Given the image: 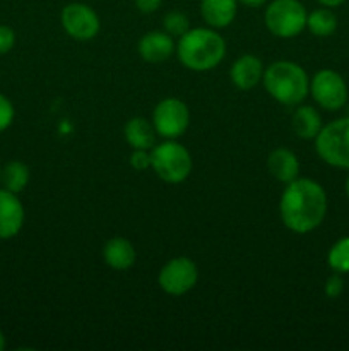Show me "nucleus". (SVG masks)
<instances>
[{
    "instance_id": "nucleus-13",
    "label": "nucleus",
    "mask_w": 349,
    "mask_h": 351,
    "mask_svg": "<svg viewBox=\"0 0 349 351\" xmlns=\"http://www.w3.org/2000/svg\"><path fill=\"white\" fill-rule=\"evenodd\" d=\"M263 65L262 60L255 55H242L233 62L231 69H229V77L231 82L242 91H250L255 88L263 77Z\"/></svg>"
},
{
    "instance_id": "nucleus-25",
    "label": "nucleus",
    "mask_w": 349,
    "mask_h": 351,
    "mask_svg": "<svg viewBox=\"0 0 349 351\" xmlns=\"http://www.w3.org/2000/svg\"><path fill=\"white\" fill-rule=\"evenodd\" d=\"M129 163L133 170L144 171L151 168V151L147 149H132L129 158Z\"/></svg>"
},
{
    "instance_id": "nucleus-29",
    "label": "nucleus",
    "mask_w": 349,
    "mask_h": 351,
    "mask_svg": "<svg viewBox=\"0 0 349 351\" xmlns=\"http://www.w3.org/2000/svg\"><path fill=\"white\" fill-rule=\"evenodd\" d=\"M317 2L320 3V5L328 7V9H334V7L342 5V3H344L346 0H317Z\"/></svg>"
},
{
    "instance_id": "nucleus-9",
    "label": "nucleus",
    "mask_w": 349,
    "mask_h": 351,
    "mask_svg": "<svg viewBox=\"0 0 349 351\" xmlns=\"http://www.w3.org/2000/svg\"><path fill=\"white\" fill-rule=\"evenodd\" d=\"M198 269L197 264L188 257H174L168 261L159 271L157 283L164 293L171 297H181L188 293L197 285Z\"/></svg>"
},
{
    "instance_id": "nucleus-18",
    "label": "nucleus",
    "mask_w": 349,
    "mask_h": 351,
    "mask_svg": "<svg viewBox=\"0 0 349 351\" xmlns=\"http://www.w3.org/2000/svg\"><path fill=\"white\" fill-rule=\"evenodd\" d=\"M291 125H293L294 134H296L298 137L307 141H315V137L318 136V132L322 130L324 123H322L320 113H318L313 106L301 105L298 106L296 112L293 113Z\"/></svg>"
},
{
    "instance_id": "nucleus-23",
    "label": "nucleus",
    "mask_w": 349,
    "mask_h": 351,
    "mask_svg": "<svg viewBox=\"0 0 349 351\" xmlns=\"http://www.w3.org/2000/svg\"><path fill=\"white\" fill-rule=\"evenodd\" d=\"M16 117V110H14L12 101L7 96L0 95V132L9 129Z\"/></svg>"
},
{
    "instance_id": "nucleus-27",
    "label": "nucleus",
    "mask_w": 349,
    "mask_h": 351,
    "mask_svg": "<svg viewBox=\"0 0 349 351\" xmlns=\"http://www.w3.org/2000/svg\"><path fill=\"white\" fill-rule=\"evenodd\" d=\"M163 0H135V7L142 14H153L161 7Z\"/></svg>"
},
{
    "instance_id": "nucleus-4",
    "label": "nucleus",
    "mask_w": 349,
    "mask_h": 351,
    "mask_svg": "<svg viewBox=\"0 0 349 351\" xmlns=\"http://www.w3.org/2000/svg\"><path fill=\"white\" fill-rule=\"evenodd\" d=\"M151 168L166 184H181L192 173V154L177 139H166L151 149Z\"/></svg>"
},
{
    "instance_id": "nucleus-11",
    "label": "nucleus",
    "mask_w": 349,
    "mask_h": 351,
    "mask_svg": "<svg viewBox=\"0 0 349 351\" xmlns=\"http://www.w3.org/2000/svg\"><path fill=\"white\" fill-rule=\"evenodd\" d=\"M24 206L17 194L0 189V240H9L23 230Z\"/></svg>"
},
{
    "instance_id": "nucleus-19",
    "label": "nucleus",
    "mask_w": 349,
    "mask_h": 351,
    "mask_svg": "<svg viewBox=\"0 0 349 351\" xmlns=\"http://www.w3.org/2000/svg\"><path fill=\"white\" fill-rule=\"evenodd\" d=\"M0 184H2L3 189L19 195L29 184V168H27V165L17 160L3 165Z\"/></svg>"
},
{
    "instance_id": "nucleus-12",
    "label": "nucleus",
    "mask_w": 349,
    "mask_h": 351,
    "mask_svg": "<svg viewBox=\"0 0 349 351\" xmlns=\"http://www.w3.org/2000/svg\"><path fill=\"white\" fill-rule=\"evenodd\" d=\"M137 50L142 60L149 64H161L174 53V38L166 31H149L139 40Z\"/></svg>"
},
{
    "instance_id": "nucleus-7",
    "label": "nucleus",
    "mask_w": 349,
    "mask_h": 351,
    "mask_svg": "<svg viewBox=\"0 0 349 351\" xmlns=\"http://www.w3.org/2000/svg\"><path fill=\"white\" fill-rule=\"evenodd\" d=\"M310 95L327 112H337L348 103V84L339 72L322 69L310 79Z\"/></svg>"
},
{
    "instance_id": "nucleus-5",
    "label": "nucleus",
    "mask_w": 349,
    "mask_h": 351,
    "mask_svg": "<svg viewBox=\"0 0 349 351\" xmlns=\"http://www.w3.org/2000/svg\"><path fill=\"white\" fill-rule=\"evenodd\" d=\"M315 151L324 163L349 170V117L322 127L315 137Z\"/></svg>"
},
{
    "instance_id": "nucleus-8",
    "label": "nucleus",
    "mask_w": 349,
    "mask_h": 351,
    "mask_svg": "<svg viewBox=\"0 0 349 351\" xmlns=\"http://www.w3.org/2000/svg\"><path fill=\"white\" fill-rule=\"evenodd\" d=\"M153 125L164 139H178L190 125V110L178 98H164L153 112Z\"/></svg>"
},
{
    "instance_id": "nucleus-20",
    "label": "nucleus",
    "mask_w": 349,
    "mask_h": 351,
    "mask_svg": "<svg viewBox=\"0 0 349 351\" xmlns=\"http://www.w3.org/2000/svg\"><path fill=\"white\" fill-rule=\"evenodd\" d=\"M307 29L313 36L327 38L332 36L337 29V17L328 7L322 5V9H315L308 12L307 17Z\"/></svg>"
},
{
    "instance_id": "nucleus-28",
    "label": "nucleus",
    "mask_w": 349,
    "mask_h": 351,
    "mask_svg": "<svg viewBox=\"0 0 349 351\" xmlns=\"http://www.w3.org/2000/svg\"><path fill=\"white\" fill-rule=\"evenodd\" d=\"M267 2H269V0H238V3H243V5H246V7H252V9L266 5Z\"/></svg>"
},
{
    "instance_id": "nucleus-22",
    "label": "nucleus",
    "mask_w": 349,
    "mask_h": 351,
    "mask_svg": "<svg viewBox=\"0 0 349 351\" xmlns=\"http://www.w3.org/2000/svg\"><path fill=\"white\" fill-rule=\"evenodd\" d=\"M163 26L164 31H166L170 36L180 38L190 29V19H188L187 14H183L181 10H170V12L164 16Z\"/></svg>"
},
{
    "instance_id": "nucleus-26",
    "label": "nucleus",
    "mask_w": 349,
    "mask_h": 351,
    "mask_svg": "<svg viewBox=\"0 0 349 351\" xmlns=\"http://www.w3.org/2000/svg\"><path fill=\"white\" fill-rule=\"evenodd\" d=\"M16 45V33L7 24H0V55L9 53Z\"/></svg>"
},
{
    "instance_id": "nucleus-32",
    "label": "nucleus",
    "mask_w": 349,
    "mask_h": 351,
    "mask_svg": "<svg viewBox=\"0 0 349 351\" xmlns=\"http://www.w3.org/2000/svg\"><path fill=\"white\" fill-rule=\"evenodd\" d=\"M0 177H2V167H0Z\"/></svg>"
},
{
    "instance_id": "nucleus-10",
    "label": "nucleus",
    "mask_w": 349,
    "mask_h": 351,
    "mask_svg": "<svg viewBox=\"0 0 349 351\" xmlns=\"http://www.w3.org/2000/svg\"><path fill=\"white\" fill-rule=\"evenodd\" d=\"M60 23L65 33L77 41L92 40L101 29V21L96 10L81 2L67 3L60 12Z\"/></svg>"
},
{
    "instance_id": "nucleus-6",
    "label": "nucleus",
    "mask_w": 349,
    "mask_h": 351,
    "mask_svg": "<svg viewBox=\"0 0 349 351\" xmlns=\"http://www.w3.org/2000/svg\"><path fill=\"white\" fill-rule=\"evenodd\" d=\"M307 17L308 12L300 0H272L267 3L263 23L274 36L289 40L307 27Z\"/></svg>"
},
{
    "instance_id": "nucleus-14",
    "label": "nucleus",
    "mask_w": 349,
    "mask_h": 351,
    "mask_svg": "<svg viewBox=\"0 0 349 351\" xmlns=\"http://www.w3.org/2000/svg\"><path fill=\"white\" fill-rule=\"evenodd\" d=\"M238 0H201V16L209 27L222 29L235 21Z\"/></svg>"
},
{
    "instance_id": "nucleus-1",
    "label": "nucleus",
    "mask_w": 349,
    "mask_h": 351,
    "mask_svg": "<svg viewBox=\"0 0 349 351\" xmlns=\"http://www.w3.org/2000/svg\"><path fill=\"white\" fill-rule=\"evenodd\" d=\"M327 194L318 182L300 178L286 184L279 201L284 226L298 235H307L324 223L327 215Z\"/></svg>"
},
{
    "instance_id": "nucleus-2",
    "label": "nucleus",
    "mask_w": 349,
    "mask_h": 351,
    "mask_svg": "<svg viewBox=\"0 0 349 351\" xmlns=\"http://www.w3.org/2000/svg\"><path fill=\"white\" fill-rule=\"evenodd\" d=\"M178 60L194 72L218 67L226 55V41L214 27H190L177 43Z\"/></svg>"
},
{
    "instance_id": "nucleus-31",
    "label": "nucleus",
    "mask_w": 349,
    "mask_h": 351,
    "mask_svg": "<svg viewBox=\"0 0 349 351\" xmlns=\"http://www.w3.org/2000/svg\"><path fill=\"white\" fill-rule=\"evenodd\" d=\"M344 189H346V195H348V199H349V175H348V178H346Z\"/></svg>"
},
{
    "instance_id": "nucleus-30",
    "label": "nucleus",
    "mask_w": 349,
    "mask_h": 351,
    "mask_svg": "<svg viewBox=\"0 0 349 351\" xmlns=\"http://www.w3.org/2000/svg\"><path fill=\"white\" fill-rule=\"evenodd\" d=\"M5 348V335H3V331L0 329V351Z\"/></svg>"
},
{
    "instance_id": "nucleus-17",
    "label": "nucleus",
    "mask_w": 349,
    "mask_h": 351,
    "mask_svg": "<svg viewBox=\"0 0 349 351\" xmlns=\"http://www.w3.org/2000/svg\"><path fill=\"white\" fill-rule=\"evenodd\" d=\"M156 129L153 123L144 117H133L125 123L123 136L127 144L132 149H147L151 151L156 146Z\"/></svg>"
},
{
    "instance_id": "nucleus-16",
    "label": "nucleus",
    "mask_w": 349,
    "mask_h": 351,
    "mask_svg": "<svg viewBox=\"0 0 349 351\" xmlns=\"http://www.w3.org/2000/svg\"><path fill=\"white\" fill-rule=\"evenodd\" d=\"M267 168L276 180L289 184L300 175V160L287 147H276L267 158Z\"/></svg>"
},
{
    "instance_id": "nucleus-15",
    "label": "nucleus",
    "mask_w": 349,
    "mask_h": 351,
    "mask_svg": "<svg viewBox=\"0 0 349 351\" xmlns=\"http://www.w3.org/2000/svg\"><path fill=\"white\" fill-rule=\"evenodd\" d=\"M103 259L112 269L127 271L135 264V247L123 237H113L103 247Z\"/></svg>"
},
{
    "instance_id": "nucleus-21",
    "label": "nucleus",
    "mask_w": 349,
    "mask_h": 351,
    "mask_svg": "<svg viewBox=\"0 0 349 351\" xmlns=\"http://www.w3.org/2000/svg\"><path fill=\"white\" fill-rule=\"evenodd\" d=\"M327 264L334 273H349V237H342L328 249Z\"/></svg>"
},
{
    "instance_id": "nucleus-3",
    "label": "nucleus",
    "mask_w": 349,
    "mask_h": 351,
    "mask_svg": "<svg viewBox=\"0 0 349 351\" xmlns=\"http://www.w3.org/2000/svg\"><path fill=\"white\" fill-rule=\"evenodd\" d=\"M262 82L266 91L281 105H300L310 95V77L296 62H274L263 71Z\"/></svg>"
},
{
    "instance_id": "nucleus-24",
    "label": "nucleus",
    "mask_w": 349,
    "mask_h": 351,
    "mask_svg": "<svg viewBox=\"0 0 349 351\" xmlns=\"http://www.w3.org/2000/svg\"><path fill=\"white\" fill-rule=\"evenodd\" d=\"M324 291L328 298L341 297L344 293V280H342V274L334 273L332 276H328L327 281H325Z\"/></svg>"
}]
</instances>
